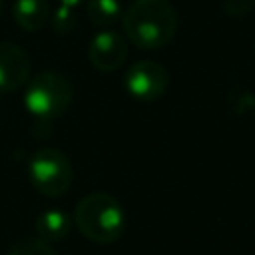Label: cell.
I'll return each instance as SVG.
<instances>
[{"instance_id":"1","label":"cell","mask_w":255,"mask_h":255,"mask_svg":"<svg viewBox=\"0 0 255 255\" xmlns=\"http://www.w3.org/2000/svg\"><path fill=\"white\" fill-rule=\"evenodd\" d=\"M177 10L169 0H133L122 14L126 38L139 50H161L177 32Z\"/></svg>"},{"instance_id":"2","label":"cell","mask_w":255,"mask_h":255,"mask_svg":"<svg viewBox=\"0 0 255 255\" xmlns=\"http://www.w3.org/2000/svg\"><path fill=\"white\" fill-rule=\"evenodd\" d=\"M74 223L86 239L94 243H114L124 233L126 213L116 197L104 191H94L78 201Z\"/></svg>"},{"instance_id":"3","label":"cell","mask_w":255,"mask_h":255,"mask_svg":"<svg viewBox=\"0 0 255 255\" xmlns=\"http://www.w3.org/2000/svg\"><path fill=\"white\" fill-rule=\"evenodd\" d=\"M72 84L70 80L54 70L36 74L24 86L22 104L40 122H52L70 108L72 104Z\"/></svg>"},{"instance_id":"4","label":"cell","mask_w":255,"mask_h":255,"mask_svg":"<svg viewBox=\"0 0 255 255\" xmlns=\"http://www.w3.org/2000/svg\"><path fill=\"white\" fill-rule=\"evenodd\" d=\"M28 179L40 195L62 197L74 181V169L64 151L42 147L28 159Z\"/></svg>"},{"instance_id":"5","label":"cell","mask_w":255,"mask_h":255,"mask_svg":"<svg viewBox=\"0 0 255 255\" xmlns=\"http://www.w3.org/2000/svg\"><path fill=\"white\" fill-rule=\"evenodd\" d=\"M126 92L139 102H155L169 88V72L153 60H139L124 74Z\"/></svg>"},{"instance_id":"6","label":"cell","mask_w":255,"mask_h":255,"mask_svg":"<svg viewBox=\"0 0 255 255\" xmlns=\"http://www.w3.org/2000/svg\"><path fill=\"white\" fill-rule=\"evenodd\" d=\"M88 60L100 72H116L128 60V40L120 32L104 28L88 42Z\"/></svg>"},{"instance_id":"7","label":"cell","mask_w":255,"mask_h":255,"mask_svg":"<svg viewBox=\"0 0 255 255\" xmlns=\"http://www.w3.org/2000/svg\"><path fill=\"white\" fill-rule=\"evenodd\" d=\"M32 60L14 42H0V92H16L30 80Z\"/></svg>"},{"instance_id":"8","label":"cell","mask_w":255,"mask_h":255,"mask_svg":"<svg viewBox=\"0 0 255 255\" xmlns=\"http://www.w3.org/2000/svg\"><path fill=\"white\" fill-rule=\"evenodd\" d=\"M50 2L48 0H14L12 18L14 22L26 30L36 32L50 22Z\"/></svg>"},{"instance_id":"9","label":"cell","mask_w":255,"mask_h":255,"mask_svg":"<svg viewBox=\"0 0 255 255\" xmlns=\"http://www.w3.org/2000/svg\"><path fill=\"white\" fill-rule=\"evenodd\" d=\"M36 237L46 243H56L68 237L72 229V219L62 209H46L36 217Z\"/></svg>"},{"instance_id":"10","label":"cell","mask_w":255,"mask_h":255,"mask_svg":"<svg viewBox=\"0 0 255 255\" xmlns=\"http://www.w3.org/2000/svg\"><path fill=\"white\" fill-rule=\"evenodd\" d=\"M122 4L120 0H88L86 16L98 28H110L118 20H122Z\"/></svg>"},{"instance_id":"11","label":"cell","mask_w":255,"mask_h":255,"mask_svg":"<svg viewBox=\"0 0 255 255\" xmlns=\"http://www.w3.org/2000/svg\"><path fill=\"white\" fill-rule=\"evenodd\" d=\"M6 255H58L50 243L42 241L40 237H26L16 241Z\"/></svg>"},{"instance_id":"12","label":"cell","mask_w":255,"mask_h":255,"mask_svg":"<svg viewBox=\"0 0 255 255\" xmlns=\"http://www.w3.org/2000/svg\"><path fill=\"white\" fill-rule=\"evenodd\" d=\"M76 8H70V6H58L56 8V12L54 14H50V26H52V30L56 32V34H60V36H66V34H70L74 28H76V12H74Z\"/></svg>"},{"instance_id":"13","label":"cell","mask_w":255,"mask_h":255,"mask_svg":"<svg viewBox=\"0 0 255 255\" xmlns=\"http://www.w3.org/2000/svg\"><path fill=\"white\" fill-rule=\"evenodd\" d=\"M255 6V0H227V14L245 16Z\"/></svg>"},{"instance_id":"14","label":"cell","mask_w":255,"mask_h":255,"mask_svg":"<svg viewBox=\"0 0 255 255\" xmlns=\"http://www.w3.org/2000/svg\"><path fill=\"white\" fill-rule=\"evenodd\" d=\"M62 6H70V8H78L80 4H84L86 0H58Z\"/></svg>"},{"instance_id":"15","label":"cell","mask_w":255,"mask_h":255,"mask_svg":"<svg viewBox=\"0 0 255 255\" xmlns=\"http://www.w3.org/2000/svg\"><path fill=\"white\" fill-rule=\"evenodd\" d=\"M2 8H4V0H0V14H2Z\"/></svg>"}]
</instances>
